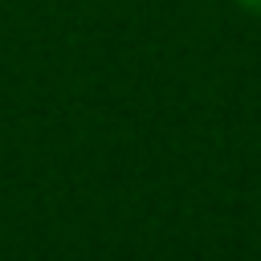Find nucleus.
Listing matches in <instances>:
<instances>
[{
	"label": "nucleus",
	"instance_id": "nucleus-1",
	"mask_svg": "<svg viewBox=\"0 0 261 261\" xmlns=\"http://www.w3.org/2000/svg\"><path fill=\"white\" fill-rule=\"evenodd\" d=\"M237 4H241L245 12H257V16H261V0H237Z\"/></svg>",
	"mask_w": 261,
	"mask_h": 261
}]
</instances>
